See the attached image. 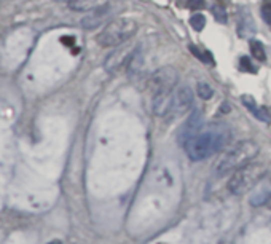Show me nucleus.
<instances>
[{
	"label": "nucleus",
	"mask_w": 271,
	"mask_h": 244,
	"mask_svg": "<svg viewBox=\"0 0 271 244\" xmlns=\"http://www.w3.org/2000/svg\"><path fill=\"white\" fill-rule=\"evenodd\" d=\"M204 0H188V8L191 10H201V8H204Z\"/></svg>",
	"instance_id": "obj_21"
},
{
	"label": "nucleus",
	"mask_w": 271,
	"mask_h": 244,
	"mask_svg": "<svg viewBox=\"0 0 271 244\" xmlns=\"http://www.w3.org/2000/svg\"><path fill=\"white\" fill-rule=\"evenodd\" d=\"M242 104H244V106H246V107H247L257 118H260L261 121H266V120H268V115H266L265 109L257 107V104H255V101H253L252 96L244 94V96H242Z\"/></svg>",
	"instance_id": "obj_12"
},
{
	"label": "nucleus",
	"mask_w": 271,
	"mask_h": 244,
	"mask_svg": "<svg viewBox=\"0 0 271 244\" xmlns=\"http://www.w3.org/2000/svg\"><path fill=\"white\" fill-rule=\"evenodd\" d=\"M174 96L171 93H160L153 96V113L158 117H164L172 109Z\"/></svg>",
	"instance_id": "obj_9"
},
{
	"label": "nucleus",
	"mask_w": 271,
	"mask_h": 244,
	"mask_svg": "<svg viewBox=\"0 0 271 244\" xmlns=\"http://www.w3.org/2000/svg\"><path fill=\"white\" fill-rule=\"evenodd\" d=\"M266 176V168L261 163H247L242 168L233 171L228 180V188L233 195H244L252 190Z\"/></svg>",
	"instance_id": "obj_3"
},
{
	"label": "nucleus",
	"mask_w": 271,
	"mask_h": 244,
	"mask_svg": "<svg viewBox=\"0 0 271 244\" xmlns=\"http://www.w3.org/2000/svg\"><path fill=\"white\" fill-rule=\"evenodd\" d=\"M261 18L265 20V23L271 24V0H263L261 4Z\"/></svg>",
	"instance_id": "obj_19"
},
{
	"label": "nucleus",
	"mask_w": 271,
	"mask_h": 244,
	"mask_svg": "<svg viewBox=\"0 0 271 244\" xmlns=\"http://www.w3.org/2000/svg\"><path fill=\"white\" fill-rule=\"evenodd\" d=\"M212 15L215 16V20L218 23H222V24H226V21H228V15H226L225 8L220 7V5H214L212 7Z\"/></svg>",
	"instance_id": "obj_17"
},
{
	"label": "nucleus",
	"mask_w": 271,
	"mask_h": 244,
	"mask_svg": "<svg viewBox=\"0 0 271 244\" xmlns=\"http://www.w3.org/2000/svg\"><path fill=\"white\" fill-rule=\"evenodd\" d=\"M107 4L109 0H69V8L74 12H96Z\"/></svg>",
	"instance_id": "obj_10"
},
{
	"label": "nucleus",
	"mask_w": 271,
	"mask_h": 244,
	"mask_svg": "<svg viewBox=\"0 0 271 244\" xmlns=\"http://www.w3.org/2000/svg\"><path fill=\"white\" fill-rule=\"evenodd\" d=\"M177 72L174 67H163L160 71H156L152 78L148 80V88L155 94L160 93H171L172 88L177 83Z\"/></svg>",
	"instance_id": "obj_5"
},
{
	"label": "nucleus",
	"mask_w": 271,
	"mask_h": 244,
	"mask_svg": "<svg viewBox=\"0 0 271 244\" xmlns=\"http://www.w3.org/2000/svg\"><path fill=\"white\" fill-rule=\"evenodd\" d=\"M230 109H231V107L228 106V104H223V106H222V112H223V113H228Z\"/></svg>",
	"instance_id": "obj_22"
},
{
	"label": "nucleus",
	"mask_w": 271,
	"mask_h": 244,
	"mask_svg": "<svg viewBox=\"0 0 271 244\" xmlns=\"http://www.w3.org/2000/svg\"><path fill=\"white\" fill-rule=\"evenodd\" d=\"M139 24L131 18H117L110 21L96 40L101 47H118L137 32Z\"/></svg>",
	"instance_id": "obj_4"
},
{
	"label": "nucleus",
	"mask_w": 271,
	"mask_h": 244,
	"mask_svg": "<svg viewBox=\"0 0 271 244\" xmlns=\"http://www.w3.org/2000/svg\"><path fill=\"white\" fill-rule=\"evenodd\" d=\"M260 152V147L257 142L253 141H241L238 144H234L231 149L226 152L222 160H218L215 171L218 174H225V172H233L236 169L242 168L244 164L250 163Z\"/></svg>",
	"instance_id": "obj_2"
},
{
	"label": "nucleus",
	"mask_w": 271,
	"mask_h": 244,
	"mask_svg": "<svg viewBox=\"0 0 271 244\" xmlns=\"http://www.w3.org/2000/svg\"><path fill=\"white\" fill-rule=\"evenodd\" d=\"M190 24H191V28H193L195 31L201 32L204 29V26H206V18L203 15H195L193 18L190 20Z\"/></svg>",
	"instance_id": "obj_18"
},
{
	"label": "nucleus",
	"mask_w": 271,
	"mask_h": 244,
	"mask_svg": "<svg viewBox=\"0 0 271 244\" xmlns=\"http://www.w3.org/2000/svg\"><path fill=\"white\" fill-rule=\"evenodd\" d=\"M107 7H104V8H99V10H96L94 15L88 16V18H85L82 21V26L85 29H94V28H98V26L102 23V15H104V10H106Z\"/></svg>",
	"instance_id": "obj_13"
},
{
	"label": "nucleus",
	"mask_w": 271,
	"mask_h": 244,
	"mask_svg": "<svg viewBox=\"0 0 271 244\" xmlns=\"http://www.w3.org/2000/svg\"><path fill=\"white\" fill-rule=\"evenodd\" d=\"M241 67H242V71H247V72H250V74H255V72H257L255 67L250 64V61H249L247 56H242V58H241Z\"/></svg>",
	"instance_id": "obj_20"
},
{
	"label": "nucleus",
	"mask_w": 271,
	"mask_h": 244,
	"mask_svg": "<svg viewBox=\"0 0 271 244\" xmlns=\"http://www.w3.org/2000/svg\"><path fill=\"white\" fill-rule=\"evenodd\" d=\"M271 196V185H257V191L250 198L252 206H261L268 203V199Z\"/></svg>",
	"instance_id": "obj_11"
},
{
	"label": "nucleus",
	"mask_w": 271,
	"mask_h": 244,
	"mask_svg": "<svg viewBox=\"0 0 271 244\" xmlns=\"http://www.w3.org/2000/svg\"><path fill=\"white\" fill-rule=\"evenodd\" d=\"M196 91H198V96L203 99H211L214 96V90L211 85H207L204 82H199L198 86H196Z\"/></svg>",
	"instance_id": "obj_16"
},
{
	"label": "nucleus",
	"mask_w": 271,
	"mask_h": 244,
	"mask_svg": "<svg viewBox=\"0 0 271 244\" xmlns=\"http://www.w3.org/2000/svg\"><path fill=\"white\" fill-rule=\"evenodd\" d=\"M230 129L223 125H211L204 129H199L185 142V150L190 160L203 161L212 156L230 141Z\"/></svg>",
	"instance_id": "obj_1"
},
{
	"label": "nucleus",
	"mask_w": 271,
	"mask_h": 244,
	"mask_svg": "<svg viewBox=\"0 0 271 244\" xmlns=\"http://www.w3.org/2000/svg\"><path fill=\"white\" fill-rule=\"evenodd\" d=\"M201 123H203V117H201V113L199 112H193L190 115V118L183 123V126L180 128V131H179V142L182 144H185L188 139L196 134L199 131V126Z\"/></svg>",
	"instance_id": "obj_8"
},
{
	"label": "nucleus",
	"mask_w": 271,
	"mask_h": 244,
	"mask_svg": "<svg viewBox=\"0 0 271 244\" xmlns=\"http://www.w3.org/2000/svg\"><path fill=\"white\" fill-rule=\"evenodd\" d=\"M250 53H252L253 58L258 59V61H265V59H266L265 48H263V45H261V43L257 42V40H252V42H250Z\"/></svg>",
	"instance_id": "obj_15"
},
{
	"label": "nucleus",
	"mask_w": 271,
	"mask_h": 244,
	"mask_svg": "<svg viewBox=\"0 0 271 244\" xmlns=\"http://www.w3.org/2000/svg\"><path fill=\"white\" fill-rule=\"evenodd\" d=\"M136 53V48L133 45H126L125 43H121V45L117 47V50L110 53L106 59V63H104V69H106L107 72H115L118 69L123 67L128 61L133 59Z\"/></svg>",
	"instance_id": "obj_6"
},
{
	"label": "nucleus",
	"mask_w": 271,
	"mask_h": 244,
	"mask_svg": "<svg viewBox=\"0 0 271 244\" xmlns=\"http://www.w3.org/2000/svg\"><path fill=\"white\" fill-rule=\"evenodd\" d=\"M190 51L201 61V63H207V64H212L214 63L212 55L209 53V51H204V50L198 48L196 45H190Z\"/></svg>",
	"instance_id": "obj_14"
},
{
	"label": "nucleus",
	"mask_w": 271,
	"mask_h": 244,
	"mask_svg": "<svg viewBox=\"0 0 271 244\" xmlns=\"http://www.w3.org/2000/svg\"><path fill=\"white\" fill-rule=\"evenodd\" d=\"M191 104H193V91L187 85H182L174 96L172 109L176 113H183L191 107Z\"/></svg>",
	"instance_id": "obj_7"
},
{
	"label": "nucleus",
	"mask_w": 271,
	"mask_h": 244,
	"mask_svg": "<svg viewBox=\"0 0 271 244\" xmlns=\"http://www.w3.org/2000/svg\"><path fill=\"white\" fill-rule=\"evenodd\" d=\"M268 206L271 207V196H269V199H268Z\"/></svg>",
	"instance_id": "obj_24"
},
{
	"label": "nucleus",
	"mask_w": 271,
	"mask_h": 244,
	"mask_svg": "<svg viewBox=\"0 0 271 244\" xmlns=\"http://www.w3.org/2000/svg\"><path fill=\"white\" fill-rule=\"evenodd\" d=\"M48 244H61V241H51V242H48Z\"/></svg>",
	"instance_id": "obj_23"
}]
</instances>
